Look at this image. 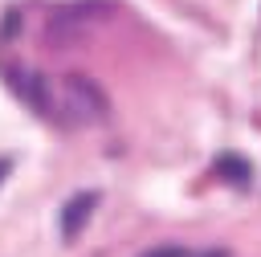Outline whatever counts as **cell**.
Masks as SVG:
<instances>
[{
    "instance_id": "cell-1",
    "label": "cell",
    "mask_w": 261,
    "mask_h": 257,
    "mask_svg": "<svg viewBox=\"0 0 261 257\" xmlns=\"http://www.w3.org/2000/svg\"><path fill=\"white\" fill-rule=\"evenodd\" d=\"M118 16V4L114 0H69L61 8L49 12V37L53 41H73V37H86V33H98L102 24H110Z\"/></svg>"
},
{
    "instance_id": "cell-2",
    "label": "cell",
    "mask_w": 261,
    "mask_h": 257,
    "mask_svg": "<svg viewBox=\"0 0 261 257\" xmlns=\"http://www.w3.org/2000/svg\"><path fill=\"white\" fill-rule=\"evenodd\" d=\"M94 208H98V192H73L65 204H61V233L73 241L86 224H90V216H94Z\"/></svg>"
},
{
    "instance_id": "cell-3",
    "label": "cell",
    "mask_w": 261,
    "mask_h": 257,
    "mask_svg": "<svg viewBox=\"0 0 261 257\" xmlns=\"http://www.w3.org/2000/svg\"><path fill=\"white\" fill-rule=\"evenodd\" d=\"M220 179L245 188V184H249V163H245L241 155H224V159H220Z\"/></svg>"
},
{
    "instance_id": "cell-4",
    "label": "cell",
    "mask_w": 261,
    "mask_h": 257,
    "mask_svg": "<svg viewBox=\"0 0 261 257\" xmlns=\"http://www.w3.org/2000/svg\"><path fill=\"white\" fill-rule=\"evenodd\" d=\"M143 257H188L179 245H163V249H151V253H143Z\"/></svg>"
},
{
    "instance_id": "cell-5",
    "label": "cell",
    "mask_w": 261,
    "mask_h": 257,
    "mask_svg": "<svg viewBox=\"0 0 261 257\" xmlns=\"http://www.w3.org/2000/svg\"><path fill=\"white\" fill-rule=\"evenodd\" d=\"M8 167H12V163H8V159H0V184H4V175H8Z\"/></svg>"
}]
</instances>
